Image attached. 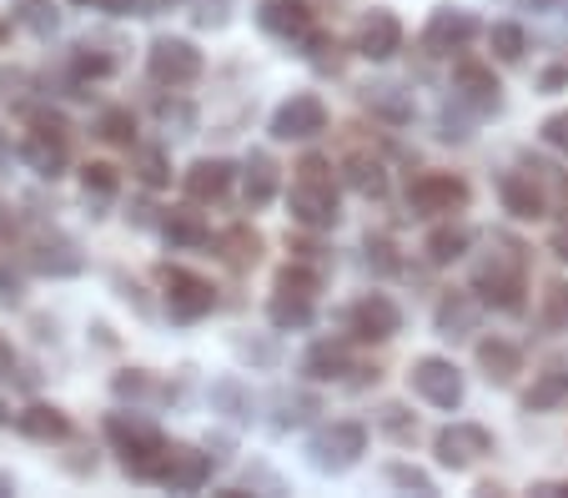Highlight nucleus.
<instances>
[{"instance_id":"nucleus-17","label":"nucleus","mask_w":568,"mask_h":498,"mask_svg":"<svg viewBox=\"0 0 568 498\" xmlns=\"http://www.w3.org/2000/svg\"><path fill=\"white\" fill-rule=\"evenodd\" d=\"M453 91H458V101H468L473 111H498V106H504V96H498L504 87H498L494 65L468 61V55L453 65Z\"/></svg>"},{"instance_id":"nucleus-37","label":"nucleus","mask_w":568,"mask_h":498,"mask_svg":"<svg viewBox=\"0 0 568 498\" xmlns=\"http://www.w3.org/2000/svg\"><path fill=\"white\" fill-rule=\"evenodd\" d=\"M16 21L36 35V41H51L61 31V11H55V0H16Z\"/></svg>"},{"instance_id":"nucleus-1","label":"nucleus","mask_w":568,"mask_h":498,"mask_svg":"<svg viewBox=\"0 0 568 498\" xmlns=\"http://www.w3.org/2000/svg\"><path fill=\"white\" fill-rule=\"evenodd\" d=\"M101 434H106V444L121 454V474L136 478V484H156L161 478V458H166V434H161L156 423L146 418V413H106V423H101Z\"/></svg>"},{"instance_id":"nucleus-27","label":"nucleus","mask_w":568,"mask_h":498,"mask_svg":"<svg viewBox=\"0 0 568 498\" xmlns=\"http://www.w3.org/2000/svg\"><path fill=\"white\" fill-rule=\"evenodd\" d=\"M156 232L166 237V247H206V242H212V227H206L202 212H192V206H172V212H161Z\"/></svg>"},{"instance_id":"nucleus-61","label":"nucleus","mask_w":568,"mask_h":498,"mask_svg":"<svg viewBox=\"0 0 568 498\" xmlns=\"http://www.w3.org/2000/svg\"><path fill=\"white\" fill-rule=\"evenodd\" d=\"M564 192H568V182H564Z\"/></svg>"},{"instance_id":"nucleus-35","label":"nucleus","mask_w":568,"mask_h":498,"mask_svg":"<svg viewBox=\"0 0 568 498\" xmlns=\"http://www.w3.org/2000/svg\"><path fill=\"white\" fill-rule=\"evenodd\" d=\"M363 106L373 111V116H387L393 121V126H403V121H413V96H403V91L397 87H367L363 91Z\"/></svg>"},{"instance_id":"nucleus-50","label":"nucleus","mask_w":568,"mask_h":498,"mask_svg":"<svg viewBox=\"0 0 568 498\" xmlns=\"http://www.w3.org/2000/svg\"><path fill=\"white\" fill-rule=\"evenodd\" d=\"M75 6H101L106 16H146L141 0H75Z\"/></svg>"},{"instance_id":"nucleus-12","label":"nucleus","mask_w":568,"mask_h":498,"mask_svg":"<svg viewBox=\"0 0 568 498\" xmlns=\"http://www.w3.org/2000/svg\"><path fill=\"white\" fill-rule=\"evenodd\" d=\"M397 327H403V307L387 293H367L347 307V333L357 343H387V337H397Z\"/></svg>"},{"instance_id":"nucleus-10","label":"nucleus","mask_w":568,"mask_h":498,"mask_svg":"<svg viewBox=\"0 0 568 498\" xmlns=\"http://www.w3.org/2000/svg\"><path fill=\"white\" fill-rule=\"evenodd\" d=\"M26 262H31V272H41V277H81V272H87L81 247L55 227H41L26 242Z\"/></svg>"},{"instance_id":"nucleus-55","label":"nucleus","mask_w":568,"mask_h":498,"mask_svg":"<svg viewBox=\"0 0 568 498\" xmlns=\"http://www.w3.org/2000/svg\"><path fill=\"white\" fill-rule=\"evenodd\" d=\"M11 172V141H6V131H0V176Z\"/></svg>"},{"instance_id":"nucleus-14","label":"nucleus","mask_w":568,"mask_h":498,"mask_svg":"<svg viewBox=\"0 0 568 498\" xmlns=\"http://www.w3.org/2000/svg\"><path fill=\"white\" fill-rule=\"evenodd\" d=\"M21 162L31 166L36 176L55 182V176H65V166H71V136H65V131L31 126L26 131V141H21Z\"/></svg>"},{"instance_id":"nucleus-31","label":"nucleus","mask_w":568,"mask_h":498,"mask_svg":"<svg viewBox=\"0 0 568 498\" xmlns=\"http://www.w3.org/2000/svg\"><path fill=\"white\" fill-rule=\"evenodd\" d=\"M131 176L146 192H166L172 186V156H166V146H131Z\"/></svg>"},{"instance_id":"nucleus-44","label":"nucleus","mask_w":568,"mask_h":498,"mask_svg":"<svg viewBox=\"0 0 568 498\" xmlns=\"http://www.w3.org/2000/svg\"><path fill=\"white\" fill-rule=\"evenodd\" d=\"M317 408V398H302V393H282L277 398V434H287V428H297V423H307Z\"/></svg>"},{"instance_id":"nucleus-24","label":"nucleus","mask_w":568,"mask_h":498,"mask_svg":"<svg viewBox=\"0 0 568 498\" xmlns=\"http://www.w3.org/2000/svg\"><path fill=\"white\" fill-rule=\"evenodd\" d=\"M478 313H483V297L478 293H448L438 303V337H448V343H458V337L478 333Z\"/></svg>"},{"instance_id":"nucleus-60","label":"nucleus","mask_w":568,"mask_h":498,"mask_svg":"<svg viewBox=\"0 0 568 498\" xmlns=\"http://www.w3.org/2000/svg\"><path fill=\"white\" fill-rule=\"evenodd\" d=\"M6 35H11V26H6V16H0V45H6Z\"/></svg>"},{"instance_id":"nucleus-46","label":"nucleus","mask_w":568,"mask_h":498,"mask_svg":"<svg viewBox=\"0 0 568 498\" xmlns=\"http://www.w3.org/2000/svg\"><path fill=\"white\" fill-rule=\"evenodd\" d=\"M377 423H383V428L397 438V444H413V434H418V423L408 418V408H397V403H387V408L377 413Z\"/></svg>"},{"instance_id":"nucleus-59","label":"nucleus","mask_w":568,"mask_h":498,"mask_svg":"<svg viewBox=\"0 0 568 498\" xmlns=\"http://www.w3.org/2000/svg\"><path fill=\"white\" fill-rule=\"evenodd\" d=\"M6 423H11V408H6V403H0V428H6Z\"/></svg>"},{"instance_id":"nucleus-8","label":"nucleus","mask_w":568,"mask_h":498,"mask_svg":"<svg viewBox=\"0 0 568 498\" xmlns=\"http://www.w3.org/2000/svg\"><path fill=\"white\" fill-rule=\"evenodd\" d=\"M468 182L453 172H423L408 182V206L418 217H453V212L468 206Z\"/></svg>"},{"instance_id":"nucleus-6","label":"nucleus","mask_w":568,"mask_h":498,"mask_svg":"<svg viewBox=\"0 0 568 498\" xmlns=\"http://www.w3.org/2000/svg\"><path fill=\"white\" fill-rule=\"evenodd\" d=\"M287 212L302 232H333L343 217V202H337V182L333 176H297L287 192Z\"/></svg>"},{"instance_id":"nucleus-23","label":"nucleus","mask_w":568,"mask_h":498,"mask_svg":"<svg viewBox=\"0 0 568 498\" xmlns=\"http://www.w3.org/2000/svg\"><path fill=\"white\" fill-rule=\"evenodd\" d=\"M498 196H504V212H514L518 222H544L548 217V196L528 172H508L504 182H498Z\"/></svg>"},{"instance_id":"nucleus-39","label":"nucleus","mask_w":568,"mask_h":498,"mask_svg":"<svg viewBox=\"0 0 568 498\" xmlns=\"http://www.w3.org/2000/svg\"><path fill=\"white\" fill-rule=\"evenodd\" d=\"M71 71H75V77H81V81H106L111 71H116V55H106V51H101V45L81 41V45H75V51H71Z\"/></svg>"},{"instance_id":"nucleus-34","label":"nucleus","mask_w":568,"mask_h":498,"mask_svg":"<svg viewBox=\"0 0 568 498\" xmlns=\"http://www.w3.org/2000/svg\"><path fill=\"white\" fill-rule=\"evenodd\" d=\"M312 303H317V297L272 293L267 297V323L277 327V333H302V327H312Z\"/></svg>"},{"instance_id":"nucleus-45","label":"nucleus","mask_w":568,"mask_h":498,"mask_svg":"<svg viewBox=\"0 0 568 498\" xmlns=\"http://www.w3.org/2000/svg\"><path fill=\"white\" fill-rule=\"evenodd\" d=\"M192 26L196 31H222L226 21H232V0H192Z\"/></svg>"},{"instance_id":"nucleus-4","label":"nucleus","mask_w":568,"mask_h":498,"mask_svg":"<svg viewBox=\"0 0 568 498\" xmlns=\"http://www.w3.org/2000/svg\"><path fill=\"white\" fill-rule=\"evenodd\" d=\"M367 454V428L353 418H333V423H322L317 434L307 438V464L312 474H347V468H357V458Z\"/></svg>"},{"instance_id":"nucleus-51","label":"nucleus","mask_w":568,"mask_h":498,"mask_svg":"<svg viewBox=\"0 0 568 498\" xmlns=\"http://www.w3.org/2000/svg\"><path fill=\"white\" fill-rule=\"evenodd\" d=\"M0 307H21V277L0 267Z\"/></svg>"},{"instance_id":"nucleus-21","label":"nucleus","mask_w":568,"mask_h":498,"mask_svg":"<svg viewBox=\"0 0 568 498\" xmlns=\"http://www.w3.org/2000/svg\"><path fill=\"white\" fill-rule=\"evenodd\" d=\"M257 26L267 35H277V41H302L312 31V6L307 0H262Z\"/></svg>"},{"instance_id":"nucleus-47","label":"nucleus","mask_w":568,"mask_h":498,"mask_svg":"<svg viewBox=\"0 0 568 498\" xmlns=\"http://www.w3.org/2000/svg\"><path fill=\"white\" fill-rule=\"evenodd\" d=\"M367 267L377 272H397V252H393V237H383V232H367Z\"/></svg>"},{"instance_id":"nucleus-53","label":"nucleus","mask_w":568,"mask_h":498,"mask_svg":"<svg viewBox=\"0 0 568 498\" xmlns=\"http://www.w3.org/2000/svg\"><path fill=\"white\" fill-rule=\"evenodd\" d=\"M548 252H554L558 262H568V222H564V227H554V237H548Z\"/></svg>"},{"instance_id":"nucleus-20","label":"nucleus","mask_w":568,"mask_h":498,"mask_svg":"<svg viewBox=\"0 0 568 498\" xmlns=\"http://www.w3.org/2000/svg\"><path fill=\"white\" fill-rule=\"evenodd\" d=\"M262 252H267V242H262V232L252 227V222H232L226 232H216V257H222L232 272L262 267Z\"/></svg>"},{"instance_id":"nucleus-25","label":"nucleus","mask_w":568,"mask_h":498,"mask_svg":"<svg viewBox=\"0 0 568 498\" xmlns=\"http://www.w3.org/2000/svg\"><path fill=\"white\" fill-rule=\"evenodd\" d=\"M568 403V358H554L524 393V413H554Z\"/></svg>"},{"instance_id":"nucleus-38","label":"nucleus","mask_w":568,"mask_h":498,"mask_svg":"<svg viewBox=\"0 0 568 498\" xmlns=\"http://www.w3.org/2000/svg\"><path fill=\"white\" fill-rule=\"evenodd\" d=\"M97 136L111 141V146H136V116H131V106H106L101 111Z\"/></svg>"},{"instance_id":"nucleus-26","label":"nucleus","mask_w":568,"mask_h":498,"mask_svg":"<svg viewBox=\"0 0 568 498\" xmlns=\"http://www.w3.org/2000/svg\"><path fill=\"white\" fill-rule=\"evenodd\" d=\"M272 196H277V162L267 152H252L242 162V202L262 212V206H272Z\"/></svg>"},{"instance_id":"nucleus-19","label":"nucleus","mask_w":568,"mask_h":498,"mask_svg":"<svg viewBox=\"0 0 568 498\" xmlns=\"http://www.w3.org/2000/svg\"><path fill=\"white\" fill-rule=\"evenodd\" d=\"M232 176H236L232 162L202 156V162H192L182 172V192H186V202H222V196L232 192Z\"/></svg>"},{"instance_id":"nucleus-2","label":"nucleus","mask_w":568,"mask_h":498,"mask_svg":"<svg viewBox=\"0 0 568 498\" xmlns=\"http://www.w3.org/2000/svg\"><path fill=\"white\" fill-rule=\"evenodd\" d=\"M473 293H478L488 307H498V313H518V307H524V293H528L524 247H518V242H498L494 257H483L478 267H473Z\"/></svg>"},{"instance_id":"nucleus-15","label":"nucleus","mask_w":568,"mask_h":498,"mask_svg":"<svg viewBox=\"0 0 568 498\" xmlns=\"http://www.w3.org/2000/svg\"><path fill=\"white\" fill-rule=\"evenodd\" d=\"M473 35H478V16L463 11V6H438V11L428 16V26H423V45L438 55L463 51Z\"/></svg>"},{"instance_id":"nucleus-13","label":"nucleus","mask_w":568,"mask_h":498,"mask_svg":"<svg viewBox=\"0 0 568 498\" xmlns=\"http://www.w3.org/2000/svg\"><path fill=\"white\" fill-rule=\"evenodd\" d=\"M212 468L216 458L202 454V448L192 444H172L166 448V458H161V488H172V494H202L206 484H212Z\"/></svg>"},{"instance_id":"nucleus-36","label":"nucleus","mask_w":568,"mask_h":498,"mask_svg":"<svg viewBox=\"0 0 568 498\" xmlns=\"http://www.w3.org/2000/svg\"><path fill=\"white\" fill-rule=\"evenodd\" d=\"M272 293H292V297H317L322 293V272L312 262L292 257L287 267H277V282H272Z\"/></svg>"},{"instance_id":"nucleus-28","label":"nucleus","mask_w":568,"mask_h":498,"mask_svg":"<svg viewBox=\"0 0 568 498\" xmlns=\"http://www.w3.org/2000/svg\"><path fill=\"white\" fill-rule=\"evenodd\" d=\"M478 368L488 383H498V388H508V383L524 373V353H518L514 343H504V337H483L478 343Z\"/></svg>"},{"instance_id":"nucleus-48","label":"nucleus","mask_w":568,"mask_h":498,"mask_svg":"<svg viewBox=\"0 0 568 498\" xmlns=\"http://www.w3.org/2000/svg\"><path fill=\"white\" fill-rule=\"evenodd\" d=\"M232 347H236V358L257 363V368H272V363H277V343H252V337H232Z\"/></svg>"},{"instance_id":"nucleus-54","label":"nucleus","mask_w":568,"mask_h":498,"mask_svg":"<svg viewBox=\"0 0 568 498\" xmlns=\"http://www.w3.org/2000/svg\"><path fill=\"white\" fill-rule=\"evenodd\" d=\"M172 6H182V0H141V11L156 16V11H172Z\"/></svg>"},{"instance_id":"nucleus-30","label":"nucleus","mask_w":568,"mask_h":498,"mask_svg":"<svg viewBox=\"0 0 568 498\" xmlns=\"http://www.w3.org/2000/svg\"><path fill=\"white\" fill-rule=\"evenodd\" d=\"M206 398H212V413H222V418L236 423V428H247V423H252V408H257L242 378H216Z\"/></svg>"},{"instance_id":"nucleus-18","label":"nucleus","mask_w":568,"mask_h":498,"mask_svg":"<svg viewBox=\"0 0 568 498\" xmlns=\"http://www.w3.org/2000/svg\"><path fill=\"white\" fill-rule=\"evenodd\" d=\"M353 368V347L343 343V337H322V343H312L307 353H302V378L307 383H343Z\"/></svg>"},{"instance_id":"nucleus-11","label":"nucleus","mask_w":568,"mask_h":498,"mask_svg":"<svg viewBox=\"0 0 568 498\" xmlns=\"http://www.w3.org/2000/svg\"><path fill=\"white\" fill-rule=\"evenodd\" d=\"M433 454H438L443 468L463 474V468H473L483 454H494V434H488L483 423H448V428H438V438H433Z\"/></svg>"},{"instance_id":"nucleus-29","label":"nucleus","mask_w":568,"mask_h":498,"mask_svg":"<svg viewBox=\"0 0 568 498\" xmlns=\"http://www.w3.org/2000/svg\"><path fill=\"white\" fill-rule=\"evenodd\" d=\"M116 192H121V172L111 162H87L81 166V196H87L91 217H106V206H111V196Z\"/></svg>"},{"instance_id":"nucleus-16","label":"nucleus","mask_w":568,"mask_h":498,"mask_svg":"<svg viewBox=\"0 0 568 498\" xmlns=\"http://www.w3.org/2000/svg\"><path fill=\"white\" fill-rule=\"evenodd\" d=\"M353 51L363 61H393L403 51V21L393 11H373L357 21V35H353Z\"/></svg>"},{"instance_id":"nucleus-57","label":"nucleus","mask_w":568,"mask_h":498,"mask_svg":"<svg viewBox=\"0 0 568 498\" xmlns=\"http://www.w3.org/2000/svg\"><path fill=\"white\" fill-rule=\"evenodd\" d=\"M11 494H16V478L6 474V468H0V498H11Z\"/></svg>"},{"instance_id":"nucleus-42","label":"nucleus","mask_w":568,"mask_h":498,"mask_svg":"<svg viewBox=\"0 0 568 498\" xmlns=\"http://www.w3.org/2000/svg\"><path fill=\"white\" fill-rule=\"evenodd\" d=\"M111 393H116L121 403H136V398H146V393H156V378H151L146 368H121V373H111Z\"/></svg>"},{"instance_id":"nucleus-43","label":"nucleus","mask_w":568,"mask_h":498,"mask_svg":"<svg viewBox=\"0 0 568 498\" xmlns=\"http://www.w3.org/2000/svg\"><path fill=\"white\" fill-rule=\"evenodd\" d=\"M383 478H387L393 488H408V494H423V498L438 494V484H433V478L423 474V468H413V464H387V468H383Z\"/></svg>"},{"instance_id":"nucleus-58","label":"nucleus","mask_w":568,"mask_h":498,"mask_svg":"<svg viewBox=\"0 0 568 498\" xmlns=\"http://www.w3.org/2000/svg\"><path fill=\"white\" fill-rule=\"evenodd\" d=\"M6 363H11V343H6V337H0V368H6Z\"/></svg>"},{"instance_id":"nucleus-40","label":"nucleus","mask_w":568,"mask_h":498,"mask_svg":"<svg viewBox=\"0 0 568 498\" xmlns=\"http://www.w3.org/2000/svg\"><path fill=\"white\" fill-rule=\"evenodd\" d=\"M538 323L548 333H568V282H548L538 297Z\"/></svg>"},{"instance_id":"nucleus-32","label":"nucleus","mask_w":568,"mask_h":498,"mask_svg":"<svg viewBox=\"0 0 568 498\" xmlns=\"http://www.w3.org/2000/svg\"><path fill=\"white\" fill-rule=\"evenodd\" d=\"M343 182L353 186V192H363V196H383L387 192V172H383V162H377L373 152H347L343 156Z\"/></svg>"},{"instance_id":"nucleus-3","label":"nucleus","mask_w":568,"mask_h":498,"mask_svg":"<svg viewBox=\"0 0 568 498\" xmlns=\"http://www.w3.org/2000/svg\"><path fill=\"white\" fill-rule=\"evenodd\" d=\"M156 282H161V303H166V317H172L176 327H196L202 317L216 313V287L202 277V272H186V267L161 262Z\"/></svg>"},{"instance_id":"nucleus-41","label":"nucleus","mask_w":568,"mask_h":498,"mask_svg":"<svg viewBox=\"0 0 568 498\" xmlns=\"http://www.w3.org/2000/svg\"><path fill=\"white\" fill-rule=\"evenodd\" d=\"M488 51H494L498 61H524V51H528V35H524V26H514V21H498L494 31H488Z\"/></svg>"},{"instance_id":"nucleus-49","label":"nucleus","mask_w":568,"mask_h":498,"mask_svg":"<svg viewBox=\"0 0 568 498\" xmlns=\"http://www.w3.org/2000/svg\"><path fill=\"white\" fill-rule=\"evenodd\" d=\"M538 136H544L554 152H568V111H554V116L544 121V131H538Z\"/></svg>"},{"instance_id":"nucleus-56","label":"nucleus","mask_w":568,"mask_h":498,"mask_svg":"<svg viewBox=\"0 0 568 498\" xmlns=\"http://www.w3.org/2000/svg\"><path fill=\"white\" fill-rule=\"evenodd\" d=\"M528 494H544V498H558V494H568L564 484H538V488H528Z\"/></svg>"},{"instance_id":"nucleus-7","label":"nucleus","mask_w":568,"mask_h":498,"mask_svg":"<svg viewBox=\"0 0 568 498\" xmlns=\"http://www.w3.org/2000/svg\"><path fill=\"white\" fill-rule=\"evenodd\" d=\"M272 141H312L327 131V101L317 91H292L267 121Z\"/></svg>"},{"instance_id":"nucleus-5","label":"nucleus","mask_w":568,"mask_h":498,"mask_svg":"<svg viewBox=\"0 0 568 498\" xmlns=\"http://www.w3.org/2000/svg\"><path fill=\"white\" fill-rule=\"evenodd\" d=\"M202 71H206V55L196 51L186 35H156V41L146 45V77L156 81V87L182 91V87H192V81H202Z\"/></svg>"},{"instance_id":"nucleus-9","label":"nucleus","mask_w":568,"mask_h":498,"mask_svg":"<svg viewBox=\"0 0 568 498\" xmlns=\"http://www.w3.org/2000/svg\"><path fill=\"white\" fill-rule=\"evenodd\" d=\"M408 388L418 393L428 408H443V413H453L463 403V393H468V388H463V373L453 368L448 358H433V353L408 368Z\"/></svg>"},{"instance_id":"nucleus-22","label":"nucleus","mask_w":568,"mask_h":498,"mask_svg":"<svg viewBox=\"0 0 568 498\" xmlns=\"http://www.w3.org/2000/svg\"><path fill=\"white\" fill-rule=\"evenodd\" d=\"M16 434L31 438V444H65L71 438V418L55 403H26L16 413Z\"/></svg>"},{"instance_id":"nucleus-52","label":"nucleus","mask_w":568,"mask_h":498,"mask_svg":"<svg viewBox=\"0 0 568 498\" xmlns=\"http://www.w3.org/2000/svg\"><path fill=\"white\" fill-rule=\"evenodd\" d=\"M267 488V494H282V484H277V474H267V468H252V474H247V488Z\"/></svg>"},{"instance_id":"nucleus-33","label":"nucleus","mask_w":568,"mask_h":498,"mask_svg":"<svg viewBox=\"0 0 568 498\" xmlns=\"http://www.w3.org/2000/svg\"><path fill=\"white\" fill-rule=\"evenodd\" d=\"M468 242H473V232L463 227V222H443V227H433V232H428L423 252H428L433 267H448V262H458L463 252H468Z\"/></svg>"}]
</instances>
